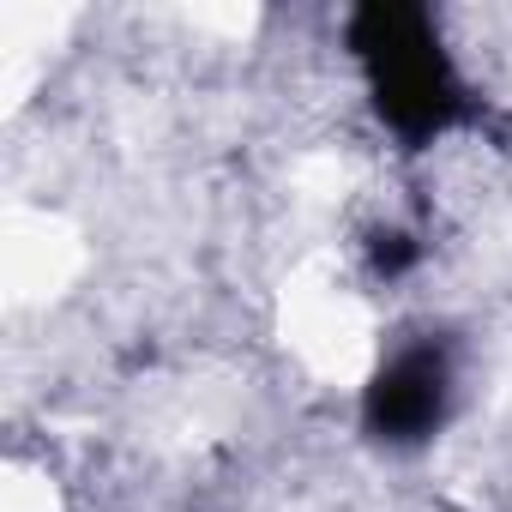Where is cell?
Instances as JSON below:
<instances>
[{
    "label": "cell",
    "instance_id": "obj_1",
    "mask_svg": "<svg viewBox=\"0 0 512 512\" xmlns=\"http://www.w3.org/2000/svg\"><path fill=\"white\" fill-rule=\"evenodd\" d=\"M356 49L368 61L380 115L404 139H428V133L452 127V115L464 109V91H458L452 61L440 55L434 25L422 13H404V7L362 13L356 19Z\"/></svg>",
    "mask_w": 512,
    "mask_h": 512
},
{
    "label": "cell",
    "instance_id": "obj_2",
    "mask_svg": "<svg viewBox=\"0 0 512 512\" xmlns=\"http://www.w3.org/2000/svg\"><path fill=\"white\" fill-rule=\"evenodd\" d=\"M452 404V356L446 344H404L368 386V428L380 440H428Z\"/></svg>",
    "mask_w": 512,
    "mask_h": 512
}]
</instances>
